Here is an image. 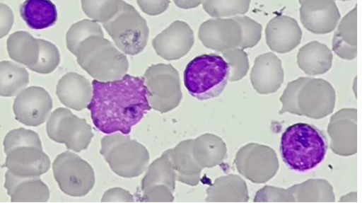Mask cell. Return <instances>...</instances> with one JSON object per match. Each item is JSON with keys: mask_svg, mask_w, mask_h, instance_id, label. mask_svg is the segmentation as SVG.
<instances>
[{"mask_svg": "<svg viewBox=\"0 0 362 203\" xmlns=\"http://www.w3.org/2000/svg\"><path fill=\"white\" fill-rule=\"evenodd\" d=\"M93 94L87 108L98 131L129 134L133 127L152 110L144 79L125 75L120 80L92 82Z\"/></svg>", "mask_w": 362, "mask_h": 203, "instance_id": "6da1fadb", "label": "cell"}, {"mask_svg": "<svg viewBox=\"0 0 362 203\" xmlns=\"http://www.w3.org/2000/svg\"><path fill=\"white\" fill-rule=\"evenodd\" d=\"M328 149L326 135L308 123H295L283 133L281 155L292 171L304 173L313 170L325 161Z\"/></svg>", "mask_w": 362, "mask_h": 203, "instance_id": "7a4b0ae2", "label": "cell"}, {"mask_svg": "<svg viewBox=\"0 0 362 203\" xmlns=\"http://www.w3.org/2000/svg\"><path fill=\"white\" fill-rule=\"evenodd\" d=\"M74 55L82 69L98 81L120 80L129 69L126 54L104 37H89L81 43Z\"/></svg>", "mask_w": 362, "mask_h": 203, "instance_id": "3957f363", "label": "cell"}, {"mask_svg": "<svg viewBox=\"0 0 362 203\" xmlns=\"http://www.w3.org/2000/svg\"><path fill=\"white\" fill-rule=\"evenodd\" d=\"M185 84L189 93L199 100L219 97L230 78V66L222 56L202 54L192 59L185 71Z\"/></svg>", "mask_w": 362, "mask_h": 203, "instance_id": "277c9868", "label": "cell"}, {"mask_svg": "<svg viewBox=\"0 0 362 203\" xmlns=\"http://www.w3.org/2000/svg\"><path fill=\"white\" fill-rule=\"evenodd\" d=\"M100 153L118 176L133 178L146 170L150 161L148 149L136 140L114 133L103 137Z\"/></svg>", "mask_w": 362, "mask_h": 203, "instance_id": "5b68a950", "label": "cell"}, {"mask_svg": "<svg viewBox=\"0 0 362 203\" xmlns=\"http://www.w3.org/2000/svg\"><path fill=\"white\" fill-rule=\"evenodd\" d=\"M115 45L122 53L137 55L146 47L149 29L146 19L132 6L121 0L120 7L113 18L103 23Z\"/></svg>", "mask_w": 362, "mask_h": 203, "instance_id": "8992f818", "label": "cell"}, {"mask_svg": "<svg viewBox=\"0 0 362 203\" xmlns=\"http://www.w3.org/2000/svg\"><path fill=\"white\" fill-rule=\"evenodd\" d=\"M149 105L160 114L177 108L182 99L180 73L170 64L150 66L144 75Z\"/></svg>", "mask_w": 362, "mask_h": 203, "instance_id": "52a82bcc", "label": "cell"}, {"mask_svg": "<svg viewBox=\"0 0 362 203\" xmlns=\"http://www.w3.org/2000/svg\"><path fill=\"white\" fill-rule=\"evenodd\" d=\"M53 173L59 189L71 197L87 195L96 182L91 166L71 151L57 156L53 163Z\"/></svg>", "mask_w": 362, "mask_h": 203, "instance_id": "ba28073f", "label": "cell"}, {"mask_svg": "<svg viewBox=\"0 0 362 203\" xmlns=\"http://www.w3.org/2000/svg\"><path fill=\"white\" fill-rule=\"evenodd\" d=\"M47 131L49 139L64 144L69 150H86L93 137L92 127L86 120L65 108H59L49 117Z\"/></svg>", "mask_w": 362, "mask_h": 203, "instance_id": "9c48e42d", "label": "cell"}, {"mask_svg": "<svg viewBox=\"0 0 362 203\" xmlns=\"http://www.w3.org/2000/svg\"><path fill=\"white\" fill-rule=\"evenodd\" d=\"M235 163L238 173L255 184L269 182L279 169L276 151L270 146L255 143L239 149Z\"/></svg>", "mask_w": 362, "mask_h": 203, "instance_id": "30bf717a", "label": "cell"}, {"mask_svg": "<svg viewBox=\"0 0 362 203\" xmlns=\"http://www.w3.org/2000/svg\"><path fill=\"white\" fill-rule=\"evenodd\" d=\"M337 95L332 84L322 79L309 78L298 95L300 116L322 120L335 109Z\"/></svg>", "mask_w": 362, "mask_h": 203, "instance_id": "8fae6325", "label": "cell"}, {"mask_svg": "<svg viewBox=\"0 0 362 203\" xmlns=\"http://www.w3.org/2000/svg\"><path fill=\"white\" fill-rule=\"evenodd\" d=\"M51 95L42 88L30 87L16 97L13 104L16 120L28 127H38L52 110Z\"/></svg>", "mask_w": 362, "mask_h": 203, "instance_id": "7c38bea8", "label": "cell"}, {"mask_svg": "<svg viewBox=\"0 0 362 203\" xmlns=\"http://www.w3.org/2000/svg\"><path fill=\"white\" fill-rule=\"evenodd\" d=\"M199 38L205 47L223 53L240 47L242 28L233 18L210 19L200 25Z\"/></svg>", "mask_w": 362, "mask_h": 203, "instance_id": "4fadbf2b", "label": "cell"}, {"mask_svg": "<svg viewBox=\"0 0 362 203\" xmlns=\"http://www.w3.org/2000/svg\"><path fill=\"white\" fill-rule=\"evenodd\" d=\"M334 153L350 156L358 152V110L343 109L334 115L328 126Z\"/></svg>", "mask_w": 362, "mask_h": 203, "instance_id": "5bb4252c", "label": "cell"}, {"mask_svg": "<svg viewBox=\"0 0 362 203\" xmlns=\"http://www.w3.org/2000/svg\"><path fill=\"white\" fill-rule=\"evenodd\" d=\"M194 43V32L190 25L175 21L153 40L155 52L165 60H178L185 57Z\"/></svg>", "mask_w": 362, "mask_h": 203, "instance_id": "9a60e30c", "label": "cell"}, {"mask_svg": "<svg viewBox=\"0 0 362 203\" xmlns=\"http://www.w3.org/2000/svg\"><path fill=\"white\" fill-rule=\"evenodd\" d=\"M300 19L306 30L315 35H327L336 29L341 13L336 0H299Z\"/></svg>", "mask_w": 362, "mask_h": 203, "instance_id": "2e32d148", "label": "cell"}, {"mask_svg": "<svg viewBox=\"0 0 362 203\" xmlns=\"http://www.w3.org/2000/svg\"><path fill=\"white\" fill-rule=\"evenodd\" d=\"M5 166L16 176L36 178L48 172L51 161L42 148L22 146L8 152Z\"/></svg>", "mask_w": 362, "mask_h": 203, "instance_id": "e0dca14e", "label": "cell"}, {"mask_svg": "<svg viewBox=\"0 0 362 203\" xmlns=\"http://www.w3.org/2000/svg\"><path fill=\"white\" fill-rule=\"evenodd\" d=\"M303 32L298 21L291 16H277L266 28V42L272 52L286 54L292 52L302 41Z\"/></svg>", "mask_w": 362, "mask_h": 203, "instance_id": "ac0fdd59", "label": "cell"}, {"mask_svg": "<svg viewBox=\"0 0 362 203\" xmlns=\"http://www.w3.org/2000/svg\"><path fill=\"white\" fill-rule=\"evenodd\" d=\"M284 76L281 59L274 53H266L255 59L250 81L256 92L267 95L277 92L282 86Z\"/></svg>", "mask_w": 362, "mask_h": 203, "instance_id": "d6986e66", "label": "cell"}, {"mask_svg": "<svg viewBox=\"0 0 362 203\" xmlns=\"http://www.w3.org/2000/svg\"><path fill=\"white\" fill-rule=\"evenodd\" d=\"M61 103L69 108L81 111L90 103L93 87L90 82L77 73L70 72L61 79L57 86Z\"/></svg>", "mask_w": 362, "mask_h": 203, "instance_id": "ffe728a7", "label": "cell"}, {"mask_svg": "<svg viewBox=\"0 0 362 203\" xmlns=\"http://www.w3.org/2000/svg\"><path fill=\"white\" fill-rule=\"evenodd\" d=\"M192 143L193 139L182 141L175 149L167 151L174 167L177 182L196 186L199 183L200 174L203 169L194 161Z\"/></svg>", "mask_w": 362, "mask_h": 203, "instance_id": "44dd1931", "label": "cell"}, {"mask_svg": "<svg viewBox=\"0 0 362 203\" xmlns=\"http://www.w3.org/2000/svg\"><path fill=\"white\" fill-rule=\"evenodd\" d=\"M5 187L13 202H46L49 199V189L39 177L21 178L8 171Z\"/></svg>", "mask_w": 362, "mask_h": 203, "instance_id": "7402d4cb", "label": "cell"}, {"mask_svg": "<svg viewBox=\"0 0 362 203\" xmlns=\"http://www.w3.org/2000/svg\"><path fill=\"white\" fill-rule=\"evenodd\" d=\"M297 59L305 74L315 76L324 75L332 69L333 54L325 44L314 41L299 50Z\"/></svg>", "mask_w": 362, "mask_h": 203, "instance_id": "603a6c76", "label": "cell"}, {"mask_svg": "<svg viewBox=\"0 0 362 203\" xmlns=\"http://www.w3.org/2000/svg\"><path fill=\"white\" fill-rule=\"evenodd\" d=\"M249 200L247 185L238 175L217 178L207 190L208 202H247Z\"/></svg>", "mask_w": 362, "mask_h": 203, "instance_id": "cb8c5ba5", "label": "cell"}, {"mask_svg": "<svg viewBox=\"0 0 362 203\" xmlns=\"http://www.w3.org/2000/svg\"><path fill=\"white\" fill-rule=\"evenodd\" d=\"M192 155L194 161L202 169L214 168L226 159V144L215 134H204L193 139Z\"/></svg>", "mask_w": 362, "mask_h": 203, "instance_id": "d4e9b609", "label": "cell"}, {"mask_svg": "<svg viewBox=\"0 0 362 203\" xmlns=\"http://www.w3.org/2000/svg\"><path fill=\"white\" fill-rule=\"evenodd\" d=\"M20 13L26 25L35 30L49 29L58 20L57 6L51 0H25Z\"/></svg>", "mask_w": 362, "mask_h": 203, "instance_id": "484cf974", "label": "cell"}, {"mask_svg": "<svg viewBox=\"0 0 362 203\" xmlns=\"http://www.w3.org/2000/svg\"><path fill=\"white\" fill-rule=\"evenodd\" d=\"M295 202H334L336 201L332 185L325 179H310L288 188Z\"/></svg>", "mask_w": 362, "mask_h": 203, "instance_id": "4316f807", "label": "cell"}, {"mask_svg": "<svg viewBox=\"0 0 362 203\" xmlns=\"http://www.w3.org/2000/svg\"><path fill=\"white\" fill-rule=\"evenodd\" d=\"M176 180L168 151H165L163 156L149 166L146 177L142 180L141 191H146L154 185H164L175 192Z\"/></svg>", "mask_w": 362, "mask_h": 203, "instance_id": "83f0119b", "label": "cell"}, {"mask_svg": "<svg viewBox=\"0 0 362 203\" xmlns=\"http://www.w3.org/2000/svg\"><path fill=\"white\" fill-rule=\"evenodd\" d=\"M29 83V73L12 62L0 63V95L13 97Z\"/></svg>", "mask_w": 362, "mask_h": 203, "instance_id": "f1b7e54d", "label": "cell"}, {"mask_svg": "<svg viewBox=\"0 0 362 203\" xmlns=\"http://www.w3.org/2000/svg\"><path fill=\"white\" fill-rule=\"evenodd\" d=\"M250 1L252 0H204L203 8L211 18H230L246 14Z\"/></svg>", "mask_w": 362, "mask_h": 203, "instance_id": "f546056e", "label": "cell"}, {"mask_svg": "<svg viewBox=\"0 0 362 203\" xmlns=\"http://www.w3.org/2000/svg\"><path fill=\"white\" fill-rule=\"evenodd\" d=\"M91 36L104 37L101 25L98 22L91 20H83L71 25L66 33V46L70 52L75 54L81 43Z\"/></svg>", "mask_w": 362, "mask_h": 203, "instance_id": "4dcf8cb0", "label": "cell"}, {"mask_svg": "<svg viewBox=\"0 0 362 203\" xmlns=\"http://www.w3.org/2000/svg\"><path fill=\"white\" fill-rule=\"evenodd\" d=\"M121 0H81L83 13L99 23H105L118 13Z\"/></svg>", "mask_w": 362, "mask_h": 203, "instance_id": "1f68e13d", "label": "cell"}, {"mask_svg": "<svg viewBox=\"0 0 362 203\" xmlns=\"http://www.w3.org/2000/svg\"><path fill=\"white\" fill-rule=\"evenodd\" d=\"M39 43V54L36 64L30 67V69L41 73V74H49L52 73L60 63V54L59 50L52 42L37 39Z\"/></svg>", "mask_w": 362, "mask_h": 203, "instance_id": "d6a6232c", "label": "cell"}, {"mask_svg": "<svg viewBox=\"0 0 362 203\" xmlns=\"http://www.w3.org/2000/svg\"><path fill=\"white\" fill-rule=\"evenodd\" d=\"M230 66L229 81L235 82L243 80L247 76L250 69L248 55L240 48H233L222 53Z\"/></svg>", "mask_w": 362, "mask_h": 203, "instance_id": "836d02e7", "label": "cell"}, {"mask_svg": "<svg viewBox=\"0 0 362 203\" xmlns=\"http://www.w3.org/2000/svg\"><path fill=\"white\" fill-rule=\"evenodd\" d=\"M233 18L242 28L243 38L239 48L246 50L255 47L260 41L263 27L258 22L246 16H233Z\"/></svg>", "mask_w": 362, "mask_h": 203, "instance_id": "e575fe53", "label": "cell"}, {"mask_svg": "<svg viewBox=\"0 0 362 203\" xmlns=\"http://www.w3.org/2000/svg\"><path fill=\"white\" fill-rule=\"evenodd\" d=\"M5 153L22 146H36L42 148L40 139L35 132L23 128L9 132L4 141Z\"/></svg>", "mask_w": 362, "mask_h": 203, "instance_id": "d590c367", "label": "cell"}, {"mask_svg": "<svg viewBox=\"0 0 362 203\" xmlns=\"http://www.w3.org/2000/svg\"><path fill=\"white\" fill-rule=\"evenodd\" d=\"M335 33L344 42L353 47H358V6L356 5L339 22Z\"/></svg>", "mask_w": 362, "mask_h": 203, "instance_id": "8d00e7d4", "label": "cell"}, {"mask_svg": "<svg viewBox=\"0 0 362 203\" xmlns=\"http://www.w3.org/2000/svg\"><path fill=\"white\" fill-rule=\"evenodd\" d=\"M310 77H300L293 81L289 82L288 86L281 98L282 109L279 112L280 115L289 114L300 116V112L298 107V95L300 88L308 81Z\"/></svg>", "mask_w": 362, "mask_h": 203, "instance_id": "74e56055", "label": "cell"}, {"mask_svg": "<svg viewBox=\"0 0 362 203\" xmlns=\"http://www.w3.org/2000/svg\"><path fill=\"white\" fill-rule=\"evenodd\" d=\"M255 202H296L291 190L266 185L256 193Z\"/></svg>", "mask_w": 362, "mask_h": 203, "instance_id": "f35d334b", "label": "cell"}, {"mask_svg": "<svg viewBox=\"0 0 362 203\" xmlns=\"http://www.w3.org/2000/svg\"><path fill=\"white\" fill-rule=\"evenodd\" d=\"M142 202H172L175 200L174 192L164 185H154L142 192Z\"/></svg>", "mask_w": 362, "mask_h": 203, "instance_id": "ab89813d", "label": "cell"}, {"mask_svg": "<svg viewBox=\"0 0 362 203\" xmlns=\"http://www.w3.org/2000/svg\"><path fill=\"white\" fill-rule=\"evenodd\" d=\"M332 50L339 58L345 60H354L358 56V47H353L344 42L337 33H334Z\"/></svg>", "mask_w": 362, "mask_h": 203, "instance_id": "60d3db41", "label": "cell"}, {"mask_svg": "<svg viewBox=\"0 0 362 203\" xmlns=\"http://www.w3.org/2000/svg\"><path fill=\"white\" fill-rule=\"evenodd\" d=\"M142 12L148 16H158L169 8L170 0H137Z\"/></svg>", "mask_w": 362, "mask_h": 203, "instance_id": "b9f144b4", "label": "cell"}, {"mask_svg": "<svg viewBox=\"0 0 362 203\" xmlns=\"http://www.w3.org/2000/svg\"><path fill=\"white\" fill-rule=\"evenodd\" d=\"M134 197L129 192L122 188H113L104 194L103 202H133Z\"/></svg>", "mask_w": 362, "mask_h": 203, "instance_id": "7bdbcfd3", "label": "cell"}, {"mask_svg": "<svg viewBox=\"0 0 362 203\" xmlns=\"http://www.w3.org/2000/svg\"><path fill=\"white\" fill-rule=\"evenodd\" d=\"M204 0H174L177 8L181 9H192L199 6L204 3Z\"/></svg>", "mask_w": 362, "mask_h": 203, "instance_id": "ee69618b", "label": "cell"}, {"mask_svg": "<svg viewBox=\"0 0 362 203\" xmlns=\"http://www.w3.org/2000/svg\"><path fill=\"white\" fill-rule=\"evenodd\" d=\"M339 1H350V0H339Z\"/></svg>", "mask_w": 362, "mask_h": 203, "instance_id": "f6af8a7d", "label": "cell"}]
</instances>
